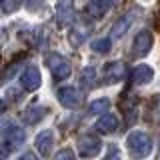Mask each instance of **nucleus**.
<instances>
[{
    "label": "nucleus",
    "instance_id": "nucleus-1",
    "mask_svg": "<svg viewBox=\"0 0 160 160\" xmlns=\"http://www.w3.org/2000/svg\"><path fill=\"white\" fill-rule=\"evenodd\" d=\"M126 146H128L132 156L144 158L152 152V140L144 132H132V134H128V138H126Z\"/></svg>",
    "mask_w": 160,
    "mask_h": 160
},
{
    "label": "nucleus",
    "instance_id": "nucleus-2",
    "mask_svg": "<svg viewBox=\"0 0 160 160\" xmlns=\"http://www.w3.org/2000/svg\"><path fill=\"white\" fill-rule=\"evenodd\" d=\"M48 68L50 72H52V76L56 80H64L70 76V72H72V66H70L68 58H64L62 54H50L48 56Z\"/></svg>",
    "mask_w": 160,
    "mask_h": 160
},
{
    "label": "nucleus",
    "instance_id": "nucleus-3",
    "mask_svg": "<svg viewBox=\"0 0 160 160\" xmlns=\"http://www.w3.org/2000/svg\"><path fill=\"white\" fill-rule=\"evenodd\" d=\"M58 102L62 104L64 108H80V104H82V94H80L78 88L74 86H64L58 90Z\"/></svg>",
    "mask_w": 160,
    "mask_h": 160
},
{
    "label": "nucleus",
    "instance_id": "nucleus-4",
    "mask_svg": "<svg viewBox=\"0 0 160 160\" xmlns=\"http://www.w3.org/2000/svg\"><path fill=\"white\" fill-rule=\"evenodd\" d=\"M100 148H102V142H100L98 136H94V134H84L82 138L78 140V152L80 156H96L100 152Z\"/></svg>",
    "mask_w": 160,
    "mask_h": 160
},
{
    "label": "nucleus",
    "instance_id": "nucleus-5",
    "mask_svg": "<svg viewBox=\"0 0 160 160\" xmlns=\"http://www.w3.org/2000/svg\"><path fill=\"white\" fill-rule=\"evenodd\" d=\"M126 76H128V68L124 62H110L104 68V82L106 84L120 82V80H124Z\"/></svg>",
    "mask_w": 160,
    "mask_h": 160
},
{
    "label": "nucleus",
    "instance_id": "nucleus-6",
    "mask_svg": "<svg viewBox=\"0 0 160 160\" xmlns=\"http://www.w3.org/2000/svg\"><path fill=\"white\" fill-rule=\"evenodd\" d=\"M154 44V36L150 30H140V32L136 34V38H134V54L136 56H146V54L150 52V48H152Z\"/></svg>",
    "mask_w": 160,
    "mask_h": 160
},
{
    "label": "nucleus",
    "instance_id": "nucleus-7",
    "mask_svg": "<svg viewBox=\"0 0 160 160\" xmlns=\"http://www.w3.org/2000/svg\"><path fill=\"white\" fill-rule=\"evenodd\" d=\"M20 84H22L24 90L34 92V90L40 86V70H38L36 66H28V68L22 72V76H20Z\"/></svg>",
    "mask_w": 160,
    "mask_h": 160
},
{
    "label": "nucleus",
    "instance_id": "nucleus-8",
    "mask_svg": "<svg viewBox=\"0 0 160 160\" xmlns=\"http://www.w3.org/2000/svg\"><path fill=\"white\" fill-rule=\"evenodd\" d=\"M52 144H54V132L52 130H42L36 136V140H34V146H36V150L42 156H48L52 152Z\"/></svg>",
    "mask_w": 160,
    "mask_h": 160
},
{
    "label": "nucleus",
    "instance_id": "nucleus-9",
    "mask_svg": "<svg viewBox=\"0 0 160 160\" xmlns=\"http://www.w3.org/2000/svg\"><path fill=\"white\" fill-rule=\"evenodd\" d=\"M114 4H116V0H90L88 6H86V12H88V16H92V18H100V16H104Z\"/></svg>",
    "mask_w": 160,
    "mask_h": 160
},
{
    "label": "nucleus",
    "instance_id": "nucleus-10",
    "mask_svg": "<svg viewBox=\"0 0 160 160\" xmlns=\"http://www.w3.org/2000/svg\"><path fill=\"white\" fill-rule=\"evenodd\" d=\"M130 76H132V82L134 84H140V86H142V84H150V82H152L154 70L150 68L148 64H138V66L132 70Z\"/></svg>",
    "mask_w": 160,
    "mask_h": 160
},
{
    "label": "nucleus",
    "instance_id": "nucleus-11",
    "mask_svg": "<svg viewBox=\"0 0 160 160\" xmlns=\"http://www.w3.org/2000/svg\"><path fill=\"white\" fill-rule=\"evenodd\" d=\"M118 126H120L118 118L114 116V114H108V112H104L102 116L98 118V122H96V130H98V132H102V134L114 132V130H118Z\"/></svg>",
    "mask_w": 160,
    "mask_h": 160
},
{
    "label": "nucleus",
    "instance_id": "nucleus-12",
    "mask_svg": "<svg viewBox=\"0 0 160 160\" xmlns=\"http://www.w3.org/2000/svg\"><path fill=\"white\" fill-rule=\"evenodd\" d=\"M56 16H58V22L60 24L72 22V20H74V4H72V0H62V2H58Z\"/></svg>",
    "mask_w": 160,
    "mask_h": 160
},
{
    "label": "nucleus",
    "instance_id": "nucleus-13",
    "mask_svg": "<svg viewBox=\"0 0 160 160\" xmlns=\"http://www.w3.org/2000/svg\"><path fill=\"white\" fill-rule=\"evenodd\" d=\"M4 138H6V142L10 144V148H16L18 144L24 142V138H26V134H24L22 128L14 126V124H10L6 128V132H4Z\"/></svg>",
    "mask_w": 160,
    "mask_h": 160
},
{
    "label": "nucleus",
    "instance_id": "nucleus-14",
    "mask_svg": "<svg viewBox=\"0 0 160 160\" xmlns=\"http://www.w3.org/2000/svg\"><path fill=\"white\" fill-rule=\"evenodd\" d=\"M132 22H134V14H132V12L124 14V16L120 18V20H116V24H114V28H112L114 38H122L124 34L128 32V28L132 26Z\"/></svg>",
    "mask_w": 160,
    "mask_h": 160
},
{
    "label": "nucleus",
    "instance_id": "nucleus-15",
    "mask_svg": "<svg viewBox=\"0 0 160 160\" xmlns=\"http://www.w3.org/2000/svg\"><path fill=\"white\" fill-rule=\"evenodd\" d=\"M24 122H28V124H36L40 122L44 116H46V108H42V106H30L24 110Z\"/></svg>",
    "mask_w": 160,
    "mask_h": 160
},
{
    "label": "nucleus",
    "instance_id": "nucleus-16",
    "mask_svg": "<svg viewBox=\"0 0 160 160\" xmlns=\"http://www.w3.org/2000/svg\"><path fill=\"white\" fill-rule=\"evenodd\" d=\"M80 84H82L84 88H94V84H96V70H94L92 66L84 68L82 74H80Z\"/></svg>",
    "mask_w": 160,
    "mask_h": 160
},
{
    "label": "nucleus",
    "instance_id": "nucleus-17",
    "mask_svg": "<svg viewBox=\"0 0 160 160\" xmlns=\"http://www.w3.org/2000/svg\"><path fill=\"white\" fill-rule=\"evenodd\" d=\"M108 108H110V100L100 98V100H94L88 106V114H104V112H108Z\"/></svg>",
    "mask_w": 160,
    "mask_h": 160
},
{
    "label": "nucleus",
    "instance_id": "nucleus-18",
    "mask_svg": "<svg viewBox=\"0 0 160 160\" xmlns=\"http://www.w3.org/2000/svg\"><path fill=\"white\" fill-rule=\"evenodd\" d=\"M110 48H112V42H110V38H98L92 42V50L96 54H106L110 52Z\"/></svg>",
    "mask_w": 160,
    "mask_h": 160
},
{
    "label": "nucleus",
    "instance_id": "nucleus-19",
    "mask_svg": "<svg viewBox=\"0 0 160 160\" xmlns=\"http://www.w3.org/2000/svg\"><path fill=\"white\" fill-rule=\"evenodd\" d=\"M20 2H22V0H0V6H2V10L6 14H12L20 8Z\"/></svg>",
    "mask_w": 160,
    "mask_h": 160
},
{
    "label": "nucleus",
    "instance_id": "nucleus-20",
    "mask_svg": "<svg viewBox=\"0 0 160 160\" xmlns=\"http://www.w3.org/2000/svg\"><path fill=\"white\" fill-rule=\"evenodd\" d=\"M54 158H56V160H60V158H74V152H72V150H68V148H64V150H60Z\"/></svg>",
    "mask_w": 160,
    "mask_h": 160
},
{
    "label": "nucleus",
    "instance_id": "nucleus-21",
    "mask_svg": "<svg viewBox=\"0 0 160 160\" xmlns=\"http://www.w3.org/2000/svg\"><path fill=\"white\" fill-rule=\"evenodd\" d=\"M4 112H6V102H4V100L0 98V116H2Z\"/></svg>",
    "mask_w": 160,
    "mask_h": 160
},
{
    "label": "nucleus",
    "instance_id": "nucleus-22",
    "mask_svg": "<svg viewBox=\"0 0 160 160\" xmlns=\"http://www.w3.org/2000/svg\"><path fill=\"white\" fill-rule=\"evenodd\" d=\"M154 112H156V116H158V120H160V98H158L156 106H154Z\"/></svg>",
    "mask_w": 160,
    "mask_h": 160
}]
</instances>
